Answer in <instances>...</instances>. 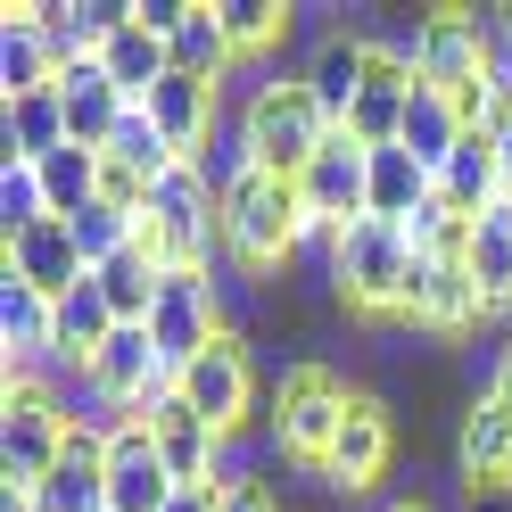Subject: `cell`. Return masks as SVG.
<instances>
[{
    "label": "cell",
    "instance_id": "836d02e7",
    "mask_svg": "<svg viewBox=\"0 0 512 512\" xmlns=\"http://www.w3.org/2000/svg\"><path fill=\"white\" fill-rule=\"evenodd\" d=\"M215 9H223V34H232L240 58L273 50V42H281V25H290V9H273V0H215Z\"/></svg>",
    "mask_w": 512,
    "mask_h": 512
},
{
    "label": "cell",
    "instance_id": "f1b7e54d",
    "mask_svg": "<svg viewBox=\"0 0 512 512\" xmlns=\"http://www.w3.org/2000/svg\"><path fill=\"white\" fill-rule=\"evenodd\" d=\"M100 67L116 75V91H124V100H133V108H141V100H149V91H157V83H166V75H174V58H166V42H157V34H149V25L133 17V25H124V34H108V50H100Z\"/></svg>",
    "mask_w": 512,
    "mask_h": 512
},
{
    "label": "cell",
    "instance_id": "4dcf8cb0",
    "mask_svg": "<svg viewBox=\"0 0 512 512\" xmlns=\"http://www.w3.org/2000/svg\"><path fill=\"white\" fill-rule=\"evenodd\" d=\"M34 174H42V190H50V215L67 223V215H83L91 199H100V174H108V157H100V149H75V141H67L58 157H42Z\"/></svg>",
    "mask_w": 512,
    "mask_h": 512
},
{
    "label": "cell",
    "instance_id": "f546056e",
    "mask_svg": "<svg viewBox=\"0 0 512 512\" xmlns=\"http://www.w3.org/2000/svg\"><path fill=\"white\" fill-rule=\"evenodd\" d=\"M108 166H124V174H141V182L157 190L166 174H182L190 157H182V149H174L166 133H157V116H149V108H124V124H116V141H108Z\"/></svg>",
    "mask_w": 512,
    "mask_h": 512
},
{
    "label": "cell",
    "instance_id": "ba28073f",
    "mask_svg": "<svg viewBox=\"0 0 512 512\" xmlns=\"http://www.w3.org/2000/svg\"><path fill=\"white\" fill-rule=\"evenodd\" d=\"M174 397L199 413L215 438H240V430L256 422V364H248V339H240V331H223L207 356L174 380Z\"/></svg>",
    "mask_w": 512,
    "mask_h": 512
},
{
    "label": "cell",
    "instance_id": "603a6c76",
    "mask_svg": "<svg viewBox=\"0 0 512 512\" xmlns=\"http://www.w3.org/2000/svg\"><path fill=\"white\" fill-rule=\"evenodd\" d=\"M455 463H463V479H471V496H479V488H512V413H504L496 397H479V405L463 413Z\"/></svg>",
    "mask_w": 512,
    "mask_h": 512
},
{
    "label": "cell",
    "instance_id": "7402d4cb",
    "mask_svg": "<svg viewBox=\"0 0 512 512\" xmlns=\"http://www.w3.org/2000/svg\"><path fill=\"white\" fill-rule=\"evenodd\" d=\"M364 75H372V42H364V34L314 42V58H306V91H314V108L331 116V133H347V108H356Z\"/></svg>",
    "mask_w": 512,
    "mask_h": 512
},
{
    "label": "cell",
    "instance_id": "7c38bea8",
    "mask_svg": "<svg viewBox=\"0 0 512 512\" xmlns=\"http://www.w3.org/2000/svg\"><path fill=\"white\" fill-rule=\"evenodd\" d=\"M405 323H422V331H438V339H455V331H471V323H488V298H479V281H471V265L463 256H422L413 265V290H405Z\"/></svg>",
    "mask_w": 512,
    "mask_h": 512
},
{
    "label": "cell",
    "instance_id": "e575fe53",
    "mask_svg": "<svg viewBox=\"0 0 512 512\" xmlns=\"http://www.w3.org/2000/svg\"><path fill=\"white\" fill-rule=\"evenodd\" d=\"M133 17L149 25L157 42H174V34H182V17H190V0H133Z\"/></svg>",
    "mask_w": 512,
    "mask_h": 512
},
{
    "label": "cell",
    "instance_id": "3957f363",
    "mask_svg": "<svg viewBox=\"0 0 512 512\" xmlns=\"http://www.w3.org/2000/svg\"><path fill=\"white\" fill-rule=\"evenodd\" d=\"M413 265H422V256H413V240L397 232V223L364 215V223H347L339 248H331V290L356 306V314H405Z\"/></svg>",
    "mask_w": 512,
    "mask_h": 512
},
{
    "label": "cell",
    "instance_id": "2e32d148",
    "mask_svg": "<svg viewBox=\"0 0 512 512\" xmlns=\"http://www.w3.org/2000/svg\"><path fill=\"white\" fill-rule=\"evenodd\" d=\"M58 108H67V141L75 149H100L108 157V141H116V124H124V91H116V75L100 67V58H75V67H58Z\"/></svg>",
    "mask_w": 512,
    "mask_h": 512
},
{
    "label": "cell",
    "instance_id": "8d00e7d4",
    "mask_svg": "<svg viewBox=\"0 0 512 512\" xmlns=\"http://www.w3.org/2000/svg\"><path fill=\"white\" fill-rule=\"evenodd\" d=\"M488 397L512 413V347H504V356H496V380H488Z\"/></svg>",
    "mask_w": 512,
    "mask_h": 512
},
{
    "label": "cell",
    "instance_id": "d6a6232c",
    "mask_svg": "<svg viewBox=\"0 0 512 512\" xmlns=\"http://www.w3.org/2000/svg\"><path fill=\"white\" fill-rule=\"evenodd\" d=\"M42 223H58L50 215V190H42V174L34 166H0V240H25V232H42Z\"/></svg>",
    "mask_w": 512,
    "mask_h": 512
},
{
    "label": "cell",
    "instance_id": "1f68e13d",
    "mask_svg": "<svg viewBox=\"0 0 512 512\" xmlns=\"http://www.w3.org/2000/svg\"><path fill=\"white\" fill-rule=\"evenodd\" d=\"M67 149V108L58 91H34V100H9V157L17 166H42V157Z\"/></svg>",
    "mask_w": 512,
    "mask_h": 512
},
{
    "label": "cell",
    "instance_id": "52a82bcc",
    "mask_svg": "<svg viewBox=\"0 0 512 512\" xmlns=\"http://www.w3.org/2000/svg\"><path fill=\"white\" fill-rule=\"evenodd\" d=\"M298 199H306V240H314V248H339L347 223H364V199H372V149H364L356 133H331L323 149L306 157Z\"/></svg>",
    "mask_w": 512,
    "mask_h": 512
},
{
    "label": "cell",
    "instance_id": "7a4b0ae2",
    "mask_svg": "<svg viewBox=\"0 0 512 512\" xmlns=\"http://www.w3.org/2000/svg\"><path fill=\"white\" fill-rule=\"evenodd\" d=\"M240 141H248V157H256V174L298 182L306 157L331 141V116L314 108L306 75H290V83H256V91H248V116H240Z\"/></svg>",
    "mask_w": 512,
    "mask_h": 512
},
{
    "label": "cell",
    "instance_id": "60d3db41",
    "mask_svg": "<svg viewBox=\"0 0 512 512\" xmlns=\"http://www.w3.org/2000/svg\"><path fill=\"white\" fill-rule=\"evenodd\" d=\"M504 34H512V9H504Z\"/></svg>",
    "mask_w": 512,
    "mask_h": 512
},
{
    "label": "cell",
    "instance_id": "ffe728a7",
    "mask_svg": "<svg viewBox=\"0 0 512 512\" xmlns=\"http://www.w3.org/2000/svg\"><path fill=\"white\" fill-rule=\"evenodd\" d=\"M50 323H58V306L42 290H25V281L0 273V347H9V380H42L50 364Z\"/></svg>",
    "mask_w": 512,
    "mask_h": 512
},
{
    "label": "cell",
    "instance_id": "4fadbf2b",
    "mask_svg": "<svg viewBox=\"0 0 512 512\" xmlns=\"http://www.w3.org/2000/svg\"><path fill=\"white\" fill-rule=\"evenodd\" d=\"M389 455H397V422H389V405H380V397H356V405H347L339 446H331V463H323V488L364 496V488H380Z\"/></svg>",
    "mask_w": 512,
    "mask_h": 512
},
{
    "label": "cell",
    "instance_id": "44dd1931",
    "mask_svg": "<svg viewBox=\"0 0 512 512\" xmlns=\"http://www.w3.org/2000/svg\"><path fill=\"white\" fill-rule=\"evenodd\" d=\"M108 339H116V306H108V290H100V273H91V281H75V290L58 298V323H50V364L83 372Z\"/></svg>",
    "mask_w": 512,
    "mask_h": 512
},
{
    "label": "cell",
    "instance_id": "cb8c5ba5",
    "mask_svg": "<svg viewBox=\"0 0 512 512\" xmlns=\"http://www.w3.org/2000/svg\"><path fill=\"white\" fill-rule=\"evenodd\" d=\"M141 108L157 116V133H166V141H174V149L190 157V166H199V157H207V141H215V83L166 75V83H157V91H149Z\"/></svg>",
    "mask_w": 512,
    "mask_h": 512
},
{
    "label": "cell",
    "instance_id": "d6986e66",
    "mask_svg": "<svg viewBox=\"0 0 512 512\" xmlns=\"http://www.w3.org/2000/svg\"><path fill=\"white\" fill-rule=\"evenodd\" d=\"M438 199L455 207L463 223H479L488 207H504L512 190H504V157H496V133H463V149L438 166Z\"/></svg>",
    "mask_w": 512,
    "mask_h": 512
},
{
    "label": "cell",
    "instance_id": "83f0119b",
    "mask_svg": "<svg viewBox=\"0 0 512 512\" xmlns=\"http://www.w3.org/2000/svg\"><path fill=\"white\" fill-rule=\"evenodd\" d=\"M463 133H471V124L455 116V100H446V91H430V83H413V108H405V133H397V149H413V157H422V166L438 174L446 157L463 149Z\"/></svg>",
    "mask_w": 512,
    "mask_h": 512
},
{
    "label": "cell",
    "instance_id": "9a60e30c",
    "mask_svg": "<svg viewBox=\"0 0 512 512\" xmlns=\"http://www.w3.org/2000/svg\"><path fill=\"white\" fill-rule=\"evenodd\" d=\"M141 422H149V438H157V463L174 471V488H215L223 446H232V438H215V430H207V422H199V413H190L174 389L157 397V405L141 413Z\"/></svg>",
    "mask_w": 512,
    "mask_h": 512
},
{
    "label": "cell",
    "instance_id": "277c9868",
    "mask_svg": "<svg viewBox=\"0 0 512 512\" xmlns=\"http://www.w3.org/2000/svg\"><path fill=\"white\" fill-rule=\"evenodd\" d=\"M223 240V199L207 190L199 166H182L149 190V223H141V248L157 256L166 273H207V256Z\"/></svg>",
    "mask_w": 512,
    "mask_h": 512
},
{
    "label": "cell",
    "instance_id": "d4e9b609",
    "mask_svg": "<svg viewBox=\"0 0 512 512\" xmlns=\"http://www.w3.org/2000/svg\"><path fill=\"white\" fill-rule=\"evenodd\" d=\"M50 83H58L50 34L34 25V9H9V25H0V100H34Z\"/></svg>",
    "mask_w": 512,
    "mask_h": 512
},
{
    "label": "cell",
    "instance_id": "d590c367",
    "mask_svg": "<svg viewBox=\"0 0 512 512\" xmlns=\"http://www.w3.org/2000/svg\"><path fill=\"white\" fill-rule=\"evenodd\" d=\"M215 512H281V496L265 488V479H240V488H223Z\"/></svg>",
    "mask_w": 512,
    "mask_h": 512
},
{
    "label": "cell",
    "instance_id": "6da1fadb",
    "mask_svg": "<svg viewBox=\"0 0 512 512\" xmlns=\"http://www.w3.org/2000/svg\"><path fill=\"white\" fill-rule=\"evenodd\" d=\"M223 248L240 273H281L306 248V199L281 174H248L223 190Z\"/></svg>",
    "mask_w": 512,
    "mask_h": 512
},
{
    "label": "cell",
    "instance_id": "ac0fdd59",
    "mask_svg": "<svg viewBox=\"0 0 512 512\" xmlns=\"http://www.w3.org/2000/svg\"><path fill=\"white\" fill-rule=\"evenodd\" d=\"M9 281H25V290H42L50 306L75 290V281H91V265H83V248H75V232L67 223H42V232H25V240H9V265H0Z\"/></svg>",
    "mask_w": 512,
    "mask_h": 512
},
{
    "label": "cell",
    "instance_id": "5bb4252c",
    "mask_svg": "<svg viewBox=\"0 0 512 512\" xmlns=\"http://www.w3.org/2000/svg\"><path fill=\"white\" fill-rule=\"evenodd\" d=\"M182 488L174 471L157 463V438L149 422H116L108 430V512H166Z\"/></svg>",
    "mask_w": 512,
    "mask_h": 512
},
{
    "label": "cell",
    "instance_id": "8992f818",
    "mask_svg": "<svg viewBox=\"0 0 512 512\" xmlns=\"http://www.w3.org/2000/svg\"><path fill=\"white\" fill-rule=\"evenodd\" d=\"M347 405H356V397L339 389L331 364H298L290 380H281V397H273V446L290 463L323 471L331 446H339V430H347Z\"/></svg>",
    "mask_w": 512,
    "mask_h": 512
},
{
    "label": "cell",
    "instance_id": "9c48e42d",
    "mask_svg": "<svg viewBox=\"0 0 512 512\" xmlns=\"http://www.w3.org/2000/svg\"><path fill=\"white\" fill-rule=\"evenodd\" d=\"M215 339H223L215 281H207V273H166V290H157V314H149V347H157V364H166V380H182Z\"/></svg>",
    "mask_w": 512,
    "mask_h": 512
},
{
    "label": "cell",
    "instance_id": "f35d334b",
    "mask_svg": "<svg viewBox=\"0 0 512 512\" xmlns=\"http://www.w3.org/2000/svg\"><path fill=\"white\" fill-rule=\"evenodd\" d=\"M496 157H504V190H512V116L496 124Z\"/></svg>",
    "mask_w": 512,
    "mask_h": 512
},
{
    "label": "cell",
    "instance_id": "ab89813d",
    "mask_svg": "<svg viewBox=\"0 0 512 512\" xmlns=\"http://www.w3.org/2000/svg\"><path fill=\"white\" fill-rule=\"evenodd\" d=\"M389 512H422V504H389Z\"/></svg>",
    "mask_w": 512,
    "mask_h": 512
},
{
    "label": "cell",
    "instance_id": "30bf717a",
    "mask_svg": "<svg viewBox=\"0 0 512 512\" xmlns=\"http://www.w3.org/2000/svg\"><path fill=\"white\" fill-rule=\"evenodd\" d=\"M488 42L496 25L471 17V9H438L413 25V75H422L430 91H471L479 75H488Z\"/></svg>",
    "mask_w": 512,
    "mask_h": 512
},
{
    "label": "cell",
    "instance_id": "8fae6325",
    "mask_svg": "<svg viewBox=\"0 0 512 512\" xmlns=\"http://www.w3.org/2000/svg\"><path fill=\"white\" fill-rule=\"evenodd\" d=\"M413 50H397V42H372V75H364V91H356V108H347V133H356L364 149H389L397 133H405V108H413Z\"/></svg>",
    "mask_w": 512,
    "mask_h": 512
},
{
    "label": "cell",
    "instance_id": "5b68a950",
    "mask_svg": "<svg viewBox=\"0 0 512 512\" xmlns=\"http://www.w3.org/2000/svg\"><path fill=\"white\" fill-rule=\"evenodd\" d=\"M67 438H75L67 397L50 380H9V397H0V479L9 488H42L50 463L67 455Z\"/></svg>",
    "mask_w": 512,
    "mask_h": 512
},
{
    "label": "cell",
    "instance_id": "e0dca14e",
    "mask_svg": "<svg viewBox=\"0 0 512 512\" xmlns=\"http://www.w3.org/2000/svg\"><path fill=\"white\" fill-rule=\"evenodd\" d=\"M25 496H34V512H108V430L75 422L67 455H58L50 479H42V488H25Z\"/></svg>",
    "mask_w": 512,
    "mask_h": 512
},
{
    "label": "cell",
    "instance_id": "74e56055",
    "mask_svg": "<svg viewBox=\"0 0 512 512\" xmlns=\"http://www.w3.org/2000/svg\"><path fill=\"white\" fill-rule=\"evenodd\" d=\"M166 512H215V488H182V496H174Z\"/></svg>",
    "mask_w": 512,
    "mask_h": 512
},
{
    "label": "cell",
    "instance_id": "484cf974",
    "mask_svg": "<svg viewBox=\"0 0 512 512\" xmlns=\"http://www.w3.org/2000/svg\"><path fill=\"white\" fill-rule=\"evenodd\" d=\"M166 58H174V75L223 91V75L240 67V50H232V34H223V9H215V0H190V17H182V34L166 42Z\"/></svg>",
    "mask_w": 512,
    "mask_h": 512
},
{
    "label": "cell",
    "instance_id": "4316f807",
    "mask_svg": "<svg viewBox=\"0 0 512 512\" xmlns=\"http://www.w3.org/2000/svg\"><path fill=\"white\" fill-rule=\"evenodd\" d=\"M463 265H471V281H479V298H488V314H512V199L471 223Z\"/></svg>",
    "mask_w": 512,
    "mask_h": 512
}]
</instances>
